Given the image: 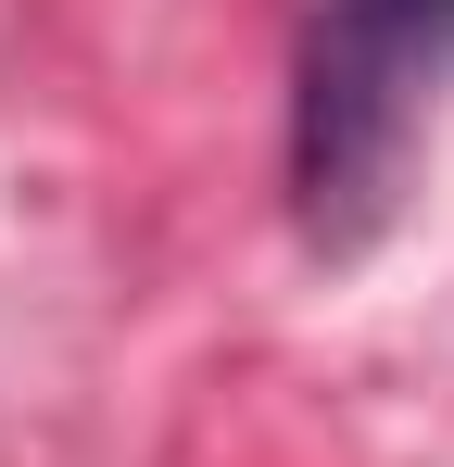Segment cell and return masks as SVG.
Listing matches in <instances>:
<instances>
[{
	"label": "cell",
	"mask_w": 454,
	"mask_h": 467,
	"mask_svg": "<svg viewBox=\"0 0 454 467\" xmlns=\"http://www.w3.org/2000/svg\"><path fill=\"white\" fill-rule=\"evenodd\" d=\"M442 51H454V0H315L291 77V190L328 253H354L391 215Z\"/></svg>",
	"instance_id": "cell-1"
}]
</instances>
